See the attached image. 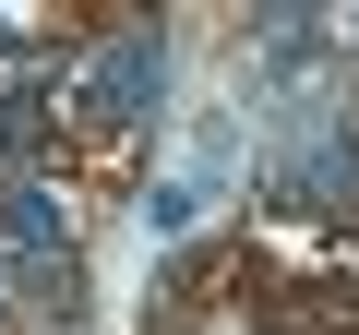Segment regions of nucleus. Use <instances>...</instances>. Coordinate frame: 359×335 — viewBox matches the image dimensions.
Returning a JSON list of instances; mask_svg holds the SVG:
<instances>
[{
    "mask_svg": "<svg viewBox=\"0 0 359 335\" xmlns=\"http://www.w3.org/2000/svg\"><path fill=\"white\" fill-rule=\"evenodd\" d=\"M156 72H168V60H156V36H144V25H132V36H108V48H96V72H84V120H96V132L144 120V108H156Z\"/></svg>",
    "mask_w": 359,
    "mask_h": 335,
    "instance_id": "f03ea898",
    "label": "nucleus"
},
{
    "mask_svg": "<svg viewBox=\"0 0 359 335\" xmlns=\"http://www.w3.org/2000/svg\"><path fill=\"white\" fill-rule=\"evenodd\" d=\"M13 240H25V252H48V240H60V192H48V180H25V192H13Z\"/></svg>",
    "mask_w": 359,
    "mask_h": 335,
    "instance_id": "7ed1b4c3",
    "label": "nucleus"
},
{
    "mask_svg": "<svg viewBox=\"0 0 359 335\" xmlns=\"http://www.w3.org/2000/svg\"><path fill=\"white\" fill-rule=\"evenodd\" d=\"M228 156H240V132H228V108H204L192 120V156H180V180H156V204H144V228L156 240H180L204 204H216V180H228Z\"/></svg>",
    "mask_w": 359,
    "mask_h": 335,
    "instance_id": "f257e3e1",
    "label": "nucleus"
}]
</instances>
